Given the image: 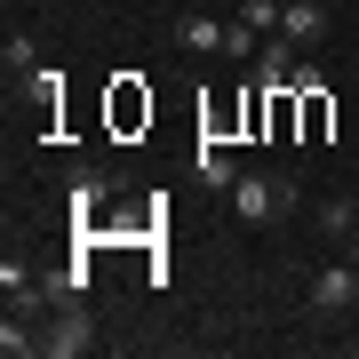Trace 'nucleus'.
Segmentation results:
<instances>
[{"label": "nucleus", "mask_w": 359, "mask_h": 359, "mask_svg": "<svg viewBox=\"0 0 359 359\" xmlns=\"http://www.w3.org/2000/svg\"><path fill=\"white\" fill-rule=\"evenodd\" d=\"M224 200H231V216L264 224V216H280V208H295V184H287V176H240Z\"/></svg>", "instance_id": "1"}, {"label": "nucleus", "mask_w": 359, "mask_h": 359, "mask_svg": "<svg viewBox=\"0 0 359 359\" xmlns=\"http://www.w3.org/2000/svg\"><path fill=\"white\" fill-rule=\"evenodd\" d=\"M295 65H304V48H295L287 32H264V48H256V88H295Z\"/></svg>", "instance_id": "2"}, {"label": "nucleus", "mask_w": 359, "mask_h": 359, "mask_svg": "<svg viewBox=\"0 0 359 359\" xmlns=\"http://www.w3.org/2000/svg\"><path fill=\"white\" fill-rule=\"evenodd\" d=\"M40 351H56V359H80V351H96V320L88 311H65L48 335H40Z\"/></svg>", "instance_id": "3"}, {"label": "nucleus", "mask_w": 359, "mask_h": 359, "mask_svg": "<svg viewBox=\"0 0 359 359\" xmlns=\"http://www.w3.org/2000/svg\"><path fill=\"white\" fill-rule=\"evenodd\" d=\"M351 304H359V271L351 264H335V271L311 280V311H351Z\"/></svg>", "instance_id": "4"}, {"label": "nucleus", "mask_w": 359, "mask_h": 359, "mask_svg": "<svg viewBox=\"0 0 359 359\" xmlns=\"http://www.w3.org/2000/svg\"><path fill=\"white\" fill-rule=\"evenodd\" d=\"M280 32L295 40V48H320V32H327V8H320V0H287V8H280Z\"/></svg>", "instance_id": "5"}, {"label": "nucleus", "mask_w": 359, "mask_h": 359, "mask_svg": "<svg viewBox=\"0 0 359 359\" xmlns=\"http://www.w3.org/2000/svg\"><path fill=\"white\" fill-rule=\"evenodd\" d=\"M224 16H184V25H176V40H184V48H192V56H224Z\"/></svg>", "instance_id": "6"}, {"label": "nucleus", "mask_w": 359, "mask_h": 359, "mask_svg": "<svg viewBox=\"0 0 359 359\" xmlns=\"http://www.w3.org/2000/svg\"><path fill=\"white\" fill-rule=\"evenodd\" d=\"M192 168H200V184H208V192H231V184H240V168H231V152H224V144H200V152H192Z\"/></svg>", "instance_id": "7"}, {"label": "nucleus", "mask_w": 359, "mask_h": 359, "mask_svg": "<svg viewBox=\"0 0 359 359\" xmlns=\"http://www.w3.org/2000/svg\"><path fill=\"white\" fill-rule=\"evenodd\" d=\"M0 351H8V359H32V351H40V327H32L16 304H8V320H0Z\"/></svg>", "instance_id": "8"}, {"label": "nucleus", "mask_w": 359, "mask_h": 359, "mask_svg": "<svg viewBox=\"0 0 359 359\" xmlns=\"http://www.w3.org/2000/svg\"><path fill=\"white\" fill-rule=\"evenodd\" d=\"M0 65H8V80H32V72H40V48H32V32H8Z\"/></svg>", "instance_id": "9"}, {"label": "nucleus", "mask_w": 359, "mask_h": 359, "mask_svg": "<svg viewBox=\"0 0 359 359\" xmlns=\"http://www.w3.org/2000/svg\"><path fill=\"white\" fill-rule=\"evenodd\" d=\"M104 192H112V176H96V168H88V176H72V216H96Z\"/></svg>", "instance_id": "10"}, {"label": "nucleus", "mask_w": 359, "mask_h": 359, "mask_svg": "<svg viewBox=\"0 0 359 359\" xmlns=\"http://www.w3.org/2000/svg\"><path fill=\"white\" fill-rule=\"evenodd\" d=\"M231 16H240L248 32H280V0H240Z\"/></svg>", "instance_id": "11"}, {"label": "nucleus", "mask_w": 359, "mask_h": 359, "mask_svg": "<svg viewBox=\"0 0 359 359\" xmlns=\"http://www.w3.org/2000/svg\"><path fill=\"white\" fill-rule=\"evenodd\" d=\"M320 224L335 231V240H351V231H359V208H351V200H327V208H320Z\"/></svg>", "instance_id": "12"}, {"label": "nucleus", "mask_w": 359, "mask_h": 359, "mask_svg": "<svg viewBox=\"0 0 359 359\" xmlns=\"http://www.w3.org/2000/svg\"><path fill=\"white\" fill-rule=\"evenodd\" d=\"M344 264H351V271H359V231H351V256H344Z\"/></svg>", "instance_id": "13"}, {"label": "nucleus", "mask_w": 359, "mask_h": 359, "mask_svg": "<svg viewBox=\"0 0 359 359\" xmlns=\"http://www.w3.org/2000/svg\"><path fill=\"white\" fill-rule=\"evenodd\" d=\"M280 8H287V0H280Z\"/></svg>", "instance_id": "14"}]
</instances>
